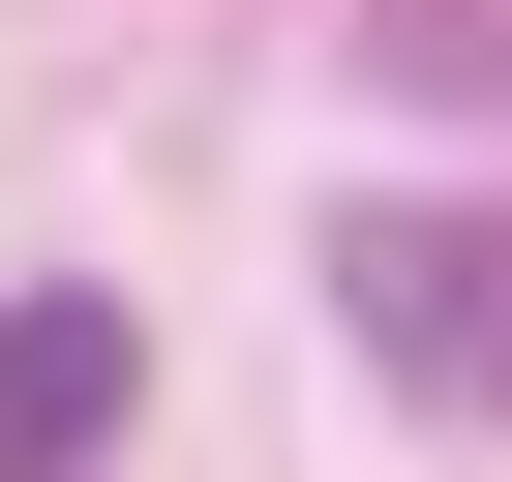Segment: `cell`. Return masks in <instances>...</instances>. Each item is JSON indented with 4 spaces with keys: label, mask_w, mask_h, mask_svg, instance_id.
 I'll return each mask as SVG.
<instances>
[{
    "label": "cell",
    "mask_w": 512,
    "mask_h": 482,
    "mask_svg": "<svg viewBox=\"0 0 512 482\" xmlns=\"http://www.w3.org/2000/svg\"><path fill=\"white\" fill-rule=\"evenodd\" d=\"M362 61L392 91H512V0H362Z\"/></svg>",
    "instance_id": "cell-3"
},
{
    "label": "cell",
    "mask_w": 512,
    "mask_h": 482,
    "mask_svg": "<svg viewBox=\"0 0 512 482\" xmlns=\"http://www.w3.org/2000/svg\"><path fill=\"white\" fill-rule=\"evenodd\" d=\"M332 302H362L392 392H512V211H362V241H332Z\"/></svg>",
    "instance_id": "cell-1"
},
{
    "label": "cell",
    "mask_w": 512,
    "mask_h": 482,
    "mask_svg": "<svg viewBox=\"0 0 512 482\" xmlns=\"http://www.w3.org/2000/svg\"><path fill=\"white\" fill-rule=\"evenodd\" d=\"M121 392H151V332H121V302H0V482H91V452H121Z\"/></svg>",
    "instance_id": "cell-2"
}]
</instances>
